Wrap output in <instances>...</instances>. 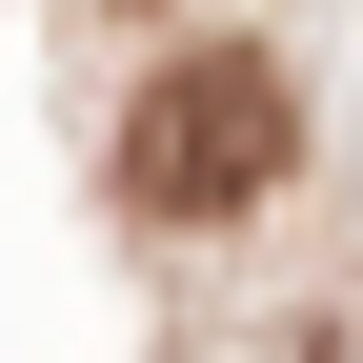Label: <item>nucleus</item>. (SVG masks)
I'll use <instances>...</instances> for the list:
<instances>
[{
  "mask_svg": "<svg viewBox=\"0 0 363 363\" xmlns=\"http://www.w3.org/2000/svg\"><path fill=\"white\" fill-rule=\"evenodd\" d=\"M283 142H303L283 61L202 40V61H162V81H142V121H121V202H142V222H242L262 182H283Z\"/></svg>",
  "mask_w": 363,
  "mask_h": 363,
  "instance_id": "nucleus-1",
  "label": "nucleus"
}]
</instances>
